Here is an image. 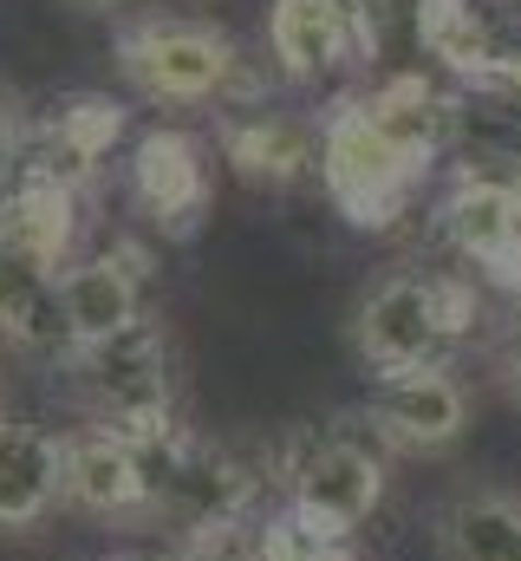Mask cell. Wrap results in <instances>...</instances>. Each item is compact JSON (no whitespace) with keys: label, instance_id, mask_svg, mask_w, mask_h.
<instances>
[{"label":"cell","instance_id":"6da1fadb","mask_svg":"<svg viewBox=\"0 0 521 561\" xmlns=\"http://www.w3.org/2000/svg\"><path fill=\"white\" fill-rule=\"evenodd\" d=\"M489 287L463 268H391L352 307V353L366 379H397L424 366H456L483 333Z\"/></svg>","mask_w":521,"mask_h":561},{"label":"cell","instance_id":"7a4b0ae2","mask_svg":"<svg viewBox=\"0 0 521 561\" xmlns=\"http://www.w3.org/2000/svg\"><path fill=\"white\" fill-rule=\"evenodd\" d=\"M79 190L26 170L0 216V333L26 353H72L59 280L79 262Z\"/></svg>","mask_w":521,"mask_h":561},{"label":"cell","instance_id":"3957f363","mask_svg":"<svg viewBox=\"0 0 521 561\" xmlns=\"http://www.w3.org/2000/svg\"><path fill=\"white\" fill-rule=\"evenodd\" d=\"M66 379L85 405V424H99V431H118L143 450H157L183 431V359H176V333L157 307L99 346H72Z\"/></svg>","mask_w":521,"mask_h":561},{"label":"cell","instance_id":"277c9868","mask_svg":"<svg viewBox=\"0 0 521 561\" xmlns=\"http://www.w3.org/2000/svg\"><path fill=\"white\" fill-rule=\"evenodd\" d=\"M443 163H430L424 150L385 131V118L366 105V92H346L326 105L320 118V190L326 203L366 229V236H391L417 216V203L430 196Z\"/></svg>","mask_w":521,"mask_h":561},{"label":"cell","instance_id":"5b68a950","mask_svg":"<svg viewBox=\"0 0 521 561\" xmlns=\"http://www.w3.org/2000/svg\"><path fill=\"white\" fill-rule=\"evenodd\" d=\"M267 463H274V490L287 510H300L306 523L359 542V529L385 510L391 490V457L372 444V431L359 419H300L267 437Z\"/></svg>","mask_w":521,"mask_h":561},{"label":"cell","instance_id":"8992f818","mask_svg":"<svg viewBox=\"0 0 521 561\" xmlns=\"http://www.w3.org/2000/svg\"><path fill=\"white\" fill-rule=\"evenodd\" d=\"M118 79L143 105H255L260 79L229 26L189 13H137L118 26Z\"/></svg>","mask_w":521,"mask_h":561},{"label":"cell","instance_id":"52a82bcc","mask_svg":"<svg viewBox=\"0 0 521 561\" xmlns=\"http://www.w3.org/2000/svg\"><path fill=\"white\" fill-rule=\"evenodd\" d=\"M150 477H157V523L176 529V549L216 542V536H248L280 503L267 450L255 457L242 444L196 437L189 424L150 450Z\"/></svg>","mask_w":521,"mask_h":561},{"label":"cell","instance_id":"ba28073f","mask_svg":"<svg viewBox=\"0 0 521 561\" xmlns=\"http://www.w3.org/2000/svg\"><path fill=\"white\" fill-rule=\"evenodd\" d=\"M430 222L443 236V249L456 255L463 275L489 287V300H516L521 294V183L516 176H489V170H456L443 176Z\"/></svg>","mask_w":521,"mask_h":561},{"label":"cell","instance_id":"9c48e42d","mask_svg":"<svg viewBox=\"0 0 521 561\" xmlns=\"http://www.w3.org/2000/svg\"><path fill=\"white\" fill-rule=\"evenodd\" d=\"M476 412V392L456 366H424V373H397L372 379V399L359 405V424L372 431V444L385 457H443L450 444H463Z\"/></svg>","mask_w":521,"mask_h":561},{"label":"cell","instance_id":"30bf717a","mask_svg":"<svg viewBox=\"0 0 521 561\" xmlns=\"http://www.w3.org/2000/svg\"><path fill=\"white\" fill-rule=\"evenodd\" d=\"M125 190H130V203H137V216L163 242L196 236L202 216H209V196H216L209 144L196 138V131H183V125H150L125 157Z\"/></svg>","mask_w":521,"mask_h":561},{"label":"cell","instance_id":"8fae6325","mask_svg":"<svg viewBox=\"0 0 521 561\" xmlns=\"http://www.w3.org/2000/svg\"><path fill=\"white\" fill-rule=\"evenodd\" d=\"M66 510L99 523H157V477L150 450L118 431H66Z\"/></svg>","mask_w":521,"mask_h":561},{"label":"cell","instance_id":"7c38bea8","mask_svg":"<svg viewBox=\"0 0 521 561\" xmlns=\"http://www.w3.org/2000/svg\"><path fill=\"white\" fill-rule=\"evenodd\" d=\"M59 307H66L72 346H99V340L137 327L150 313V249L112 242V249L79 255L59 280Z\"/></svg>","mask_w":521,"mask_h":561},{"label":"cell","instance_id":"4fadbf2b","mask_svg":"<svg viewBox=\"0 0 521 561\" xmlns=\"http://www.w3.org/2000/svg\"><path fill=\"white\" fill-rule=\"evenodd\" d=\"M424 59L483 85L521 59V0H424Z\"/></svg>","mask_w":521,"mask_h":561},{"label":"cell","instance_id":"5bb4252c","mask_svg":"<svg viewBox=\"0 0 521 561\" xmlns=\"http://www.w3.org/2000/svg\"><path fill=\"white\" fill-rule=\"evenodd\" d=\"M130 112L118 99H105V92H79V99H59L46 118H33V138H26V170H39V176H53V183H66V190H92L99 183V170H105V157L118 150L125 138Z\"/></svg>","mask_w":521,"mask_h":561},{"label":"cell","instance_id":"9a60e30c","mask_svg":"<svg viewBox=\"0 0 521 561\" xmlns=\"http://www.w3.org/2000/svg\"><path fill=\"white\" fill-rule=\"evenodd\" d=\"M216 144L248 190H293V183L320 176V118H300V112L242 105L222 118Z\"/></svg>","mask_w":521,"mask_h":561},{"label":"cell","instance_id":"2e32d148","mask_svg":"<svg viewBox=\"0 0 521 561\" xmlns=\"http://www.w3.org/2000/svg\"><path fill=\"white\" fill-rule=\"evenodd\" d=\"M66 510V431L0 412V536H26Z\"/></svg>","mask_w":521,"mask_h":561},{"label":"cell","instance_id":"e0dca14e","mask_svg":"<svg viewBox=\"0 0 521 561\" xmlns=\"http://www.w3.org/2000/svg\"><path fill=\"white\" fill-rule=\"evenodd\" d=\"M267 59L287 85H333L359 66L352 7L346 0H274L267 7Z\"/></svg>","mask_w":521,"mask_h":561},{"label":"cell","instance_id":"ac0fdd59","mask_svg":"<svg viewBox=\"0 0 521 561\" xmlns=\"http://www.w3.org/2000/svg\"><path fill=\"white\" fill-rule=\"evenodd\" d=\"M443 561H521V496L516 490H456L437 516Z\"/></svg>","mask_w":521,"mask_h":561},{"label":"cell","instance_id":"d6986e66","mask_svg":"<svg viewBox=\"0 0 521 561\" xmlns=\"http://www.w3.org/2000/svg\"><path fill=\"white\" fill-rule=\"evenodd\" d=\"M346 7H352L359 66L372 79L424 66V0H346Z\"/></svg>","mask_w":521,"mask_h":561},{"label":"cell","instance_id":"ffe728a7","mask_svg":"<svg viewBox=\"0 0 521 561\" xmlns=\"http://www.w3.org/2000/svg\"><path fill=\"white\" fill-rule=\"evenodd\" d=\"M248 561H359V542H346V536L306 523L300 510L274 503L248 529Z\"/></svg>","mask_w":521,"mask_h":561},{"label":"cell","instance_id":"44dd1931","mask_svg":"<svg viewBox=\"0 0 521 561\" xmlns=\"http://www.w3.org/2000/svg\"><path fill=\"white\" fill-rule=\"evenodd\" d=\"M26 138H33V118H26V105L0 85V216H7V203L20 196V183H26Z\"/></svg>","mask_w":521,"mask_h":561},{"label":"cell","instance_id":"7402d4cb","mask_svg":"<svg viewBox=\"0 0 521 561\" xmlns=\"http://www.w3.org/2000/svg\"><path fill=\"white\" fill-rule=\"evenodd\" d=\"M489 366H496L502 392L521 405V294H516V300H502V313H496V333H489Z\"/></svg>","mask_w":521,"mask_h":561},{"label":"cell","instance_id":"603a6c76","mask_svg":"<svg viewBox=\"0 0 521 561\" xmlns=\"http://www.w3.org/2000/svg\"><path fill=\"white\" fill-rule=\"evenodd\" d=\"M183 561H248V536H216V542H189L176 549Z\"/></svg>","mask_w":521,"mask_h":561},{"label":"cell","instance_id":"cb8c5ba5","mask_svg":"<svg viewBox=\"0 0 521 561\" xmlns=\"http://www.w3.org/2000/svg\"><path fill=\"white\" fill-rule=\"evenodd\" d=\"M483 85H489V92H502V99H516V105H521V59H516V66H502L496 79H483Z\"/></svg>","mask_w":521,"mask_h":561},{"label":"cell","instance_id":"d4e9b609","mask_svg":"<svg viewBox=\"0 0 521 561\" xmlns=\"http://www.w3.org/2000/svg\"><path fill=\"white\" fill-rule=\"evenodd\" d=\"M112 561H183V556L170 549V556H112Z\"/></svg>","mask_w":521,"mask_h":561},{"label":"cell","instance_id":"484cf974","mask_svg":"<svg viewBox=\"0 0 521 561\" xmlns=\"http://www.w3.org/2000/svg\"><path fill=\"white\" fill-rule=\"evenodd\" d=\"M79 7H112V0H79Z\"/></svg>","mask_w":521,"mask_h":561}]
</instances>
